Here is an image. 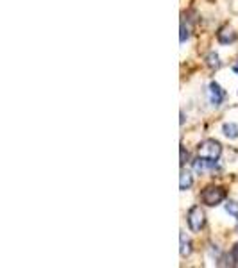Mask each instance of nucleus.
Returning a JSON list of instances; mask_svg holds the SVG:
<instances>
[{
    "instance_id": "nucleus-1",
    "label": "nucleus",
    "mask_w": 238,
    "mask_h": 268,
    "mask_svg": "<svg viewBox=\"0 0 238 268\" xmlns=\"http://www.w3.org/2000/svg\"><path fill=\"white\" fill-rule=\"evenodd\" d=\"M224 198H226V190L221 186H208L206 190L201 193V200L206 206H210V208L219 206Z\"/></svg>"
},
{
    "instance_id": "nucleus-2",
    "label": "nucleus",
    "mask_w": 238,
    "mask_h": 268,
    "mask_svg": "<svg viewBox=\"0 0 238 268\" xmlns=\"http://www.w3.org/2000/svg\"><path fill=\"white\" fill-rule=\"evenodd\" d=\"M197 154L201 158H208V159H219L222 154V145L217 140H204L203 143H199L197 147Z\"/></svg>"
},
{
    "instance_id": "nucleus-3",
    "label": "nucleus",
    "mask_w": 238,
    "mask_h": 268,
    "mask_svg": "<svg viewBox=\"0 0 238 268\" xmlns=\"http://www.w3.org/2000/svg\"><path fill=\"white\" fill-rule=\"evenodd\" d=\"M186 220H188L190 231H192V233H199V231L204 227V224H206V215H204V211L199 208V206H193V208H190L188 215H186Z\"/></svg>"
},
{
    "instance_id": "nucleus-4",
    "label": "nucleus",
    "mask_w": 238,
    "mask_h": 268,
    "mask_svg": "<svg viewBox=\"0 0 238 268\" xmlns=\"http://www.w3.org/2000/svg\"><path fill=\"white\" fill-rule=\"evenodd\" d=\"M193 170L197 173H206V172H215L219 170V165H217V159H208V158H197L193 161Z\"/></svg>"
},
{
    "instance_id": "nucleus-5",
    "label": "nucleus",
    "mask_w": 238,
    "mask_h": 268,
    "mask_svg": "<svg viewBox=\"0 0 238 268\" xmlns=\"http://www.w3.org/2000/svg\"><path fill=\"white\" fill-rule=\"evenodd\" d=\"M208 99H210V102L213 104V106H221L226 99V92L221 88V84L210 82V86H208Z\"/></svg>"
},
{
    "instance_id": "nucleus-6",
    "label": "nucleus",
    "mask_w": 238,
    "mask_h": 268,
    "mask_svg": "<svg viewBox=\"0 0 238 268\" xmlns=\"http://www.w3.org/2000/svg\"><path fill=\"white\" fill-rule=\"evenodd\" d=\"M217 38L221 43H224V45H228V43H233L236 39V34L235 31H233L231 27H222L221 31L217 32Z\"/></svg>"
},
{
    "instance_id": "nucleus-7",
    "label": "nucleus",
    "mask_w": 238,
    "mask_h": 268,
    "mask_svg": "<svg viewBox=\"0 0 238 268\" xmlns=\"http://www.w3.org/2000/svg\"><path fill=\"white\" fill-rule=\"evenodd\" d=\"M193 184V175L192 172H188V170L183 168L181 170V177H179V188H181V191H186L190 190Z\"/></svg>"
},
{
    "instance_id": "nucleus-8",
    "label": "nucleus",
    "mask_w": 238,
    "mask_h": 268,
    "mask_svg": "<svg viewBox=\"0 0 238 268\" xmlns=\"http://www.w3.org/2000/svg\"><path fill=\"white\" fill-rule=\"evenodd\" d=\"M179 252H181L183 258H186V256L192 254V241L185 236V233H181V251Z\"/></svg>"
},
{
    "instance_id": "nucleus-9",
    "label": "nucleus",
    "mask_w": 238,
    "mask_h": 268,
    "mask_svg": "<svg viewBox=\"0 0 238 268\" xmlns=\"http://www.w3.org/2000/svg\"><path fill=\"white\" fill-rule=\"evenodd\" d=\"M222 132H224V136H228L229 140H236L238 138V125L236 124H224Z\"/></svg>"
},
{
    "instance_id": "nucleus-10",
    "label": "nucleus",
    "mask_w": 238,
    "mask_h": 268,
    "mask_svg": "<svg viewBox=\"0 0 238 268\" xmlns=\"http://www.w3.org/2000/svg\"><path fill=\"white\" fill-rule=\"evenodd\" d=\"M206 64L210 68H219L221 66V61H219V56L215 52H210L208 54V57H206Z\"/></svg>"
},
{
    "instance_id": "nucleus-11",
    "label": "nucleus",
    "mask_w": 238,
    "mask_h": 268,
    "mask_svg": "<svg viewBox=\"0 0 238 268\" xmlns=\"http://www.w3.org/2000/svg\"><path fill=\"white\" fill-rule=\"evenodd\" d=\"M226 211H228L229 215H233L238 220V204H236L235 200H228V202H226Z\"/></svg>"
},
{
    "instance_id": "nucleus-12",
    "label": "nucleus",
    "mask_w": 238,
    "mask_h": 268,
    "mask_svg": "<svg viewBox=\"0 0 238 268\" xmlns=\"http://www.w3.org/2000/svg\"><path fill=\"white\" fill-rule=\"evenodd\" d=\"M188 36H190V32H188V27H186L185 24H181V43H185L186 39H188Z\"/></svg>"
},
{
    "instance_id": "nucleus-13",
    "label": "nucleus",
    "mask_w": 238,
    "mask_h": 268,
    "mask_svg": "<svg viewBox=\"0 0 238 268\" xmlns=\"http://www.w3.org/2000/svg\"><path fill=\"white\" fill-rule=\"evenodd\" d=\"M231 259H233V265H238V243L233 245L231 249Z\"/></svg>"
},
{
    "instance_id": "nucleus-14",
    "label": "nucleus",
    "mask_w": 238,
    "mask_h": 268,
    "mask_svg": "<svg viewBox=\"0 0 238 268\" xmlns=\"http://www.w3.org/2000/svg\"><path fill=\"white\" fill-rule=\"evenodd\" d=\"M186 161H188V152H185V147H181V166H185Z\"/></svg>"
},
{
    "instance_id": "nucleus-15",
    "label": "nucleus",
    "mask_w": 238,
    "mask_h": 268,
    "mask_svg": "<svg viewBox=\"0 0 238 268\" xmlns=\"http://www.w3.org/2000/svg\"><path fill=\"white\" fill-rule=\"evenodd\" d=\"M233 72H235V74L238 75V61H236L235 64H233Z\"/></svg>"
}]
</instances>
